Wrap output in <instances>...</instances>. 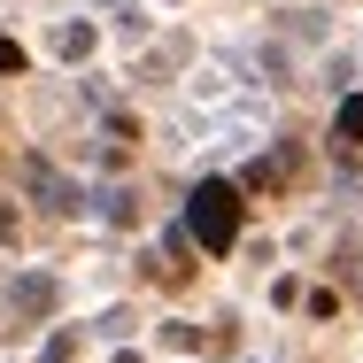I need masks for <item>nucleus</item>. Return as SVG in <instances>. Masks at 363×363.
Here are the masks:
<instances>
[{"mask_svg":"<svg viewBox=\"0 0 363 363\" xmlns=\"http://www.w3.org/2000/svg\"><path fill=\"white\" fill-rule=\"evenodd\" d=\"M186 232H194V240H201V247H232V240H240V194H232V186H201V194H194V209H186Z\"/></svg>","mask_w":363,"mask_h":363,"instance_id":"f257e3e1","label":"nucleus"},{"mask_svg":"<svg viewBox=\"0 0 363 363\" xmlns=\"http://www.w3.org/2000/svg\"><path fill=\"white\" fill-rule=\"evenodd\" d=\"M23 186H31V194H39L47 209H62V217H70V209H85V194H77V186H62V178H55V170H47L39 155L23 162Z\"/></svg>","mask_w":363,"mask_h":363,"instance_id":"f03ea898","label":"nucleus"},{"mask_svg":"<svg viewBox=\"0 0 363 363\" xmlns=\"http://www.w3.org/2000/svg\"><path fill=\"white\" fill-rule=\"evenodd\" d=\"M16 309L23 317H47L55 309V279H16Z\"/></svg>","mask_w":363,"mask_h":363,"instance_id":"7ed1b4c3","label":"nucleus"},{"mask_svg":"<svg viewBox=\"0 0 363 363\" xmlns=\"http://www.w3.org/2000/svg\"><path fill=\"white\" fill-rule=\"evenodd\" d=\"M55 55H62V62H85V55H93V23H62V31H55Z\"/></svg>","mask_w":363,"mask_h":363,"instance_id":"20e7f679","label":"nucleus"},{"mask_svg":"<svg viewBox=\"0 0 363 363\" xmlns=\"http://www.w3.org/2000/svg\"><path fill=\"white\" fill-rule=\"evenodd\" d=\"M340 140H363V93L348 101V108H340Z\"/></svg>","mask_w":363,"mask_h":363,"instance_id":"39448f33","label":"nucleus"},{"mask_svg":"<svg viewBox=\"0 0 363 363\" xmlns=\"http://www.w3.org/2000/svg\"><path fill=\"white\" fill-rule=\"evenodd\" d=\"M23 70V47H16V39H0V77H16Z\"/></svg>","mask_w":363,"mask_h":363,"instance_id":"423d86ee","label":"nucleus"},{"mask_svg":"<svg viewBox=\"0 0 363 363\" xmlns=\"http://www.w3.org/2000/svg\"><path fill=\"white\" fill-rule=\"evenodd\" d=\"M39 363H70V333H55V340H47V356Z\"/></svg>","mask_w":363,"mask_h":363,"instance_id":"0eeeda50","label":"nucleus"},{"mask_svg":"<svg viewBox=\"0 0 363 363\" xmlns=\"http://www.w3.org/2000/svg\"><path fill=\"white\" fill-rule=\"evenodd\" d=\"M101 8H116V0H101Z\"/></svg>","mask_w":363,"mask_h":363,"instance_id":"6e6552de","label":"nucleus"}]
</instances>
